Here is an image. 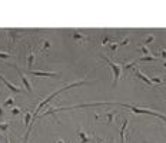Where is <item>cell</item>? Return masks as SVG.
I'll use <instances>...</instances> for the list:
<instances>
[{
  "label": "cell",
  "mask_w": 166,
  "mask_h": 143,
  "mask_svg": "<svg viewBox=\"0 0 166 143\" xmlns=\"http://www.w3.org/2000/svg\"><path fill=\"white\" fill-rule=\"evenodd\" d=\"M102 59L110 66V69H112V73H113V86H116V83H117V80L120 79V76H122V66L120 65H117V63H115V62H112L109 57H106V56H103L102 55Z\"/></svg>",
  "instance_id": "cell-1"
},
{
  "label": "cell",
  "mask_w": 166,
  "mask_h": 143,
  "mask_svg": "<svg viewBox=\"0 0 166 143\" xmlns=\"http://www.w3.org/2000/svg\"><path fill=\"white\" fill-rule=\"evenodd\" d=\"M76 138H78L79 143H92L93 142V138H92L86 130H83V129H78V132H76Z\"/></svg>",
  "instance_id": "cell-2"
},
{
  "label": "cell",
  "mask_w": 166,
  "mask_h": 143,
  "mask_svg": "<svg viewBox=\"0 0 166 143\" xmlns=\"http://www.w3.org/2000/svg\"><path fill=\"white\" fill-rule=\"evenodd\" d=\"M29 75L36 77H59V73L55 72H40V70H27Z\"/></svg>",
  "instance_id": "cell-3"
},
{
  "label": "cell",
  "mask_w": 166,
  "mask_h": 143,
  "mask_svg": "<svg viewBox=\"0 0 166 143\" xmlns=\"http://www.w3.org/2000/svg\"><path fill=\"white\" fill-rule=\"evenodd\" d=\"M0 80L5 83V84H6V86H7L9 89H10L11 92H14V93H23V92H24V90H23L20 86H16V84H13V83L9 82V80H7V79H6V77L2 75V73H0Z\"/></svg>",
  "instance_id": "cell-4"
},
{
  "label": "cell",
  "mask_w": 166,
  "mask_h": 143,
  "mask_svg": "<svg viewBox=\"0 0 166 143\" xmlns=\"http://www.w3.org/2000/svg\"><path fill=\"white\" fill-rule=\"evenodd\" d=\"M14 69H16V72L17 73H19V77H20V79H22V82H23V84H24V86H26V90H27L29 93H32V92H33V89H32V84H30V82H29V79L26 76H24V75H23L22 73V70H20V69H19V67L16 66V65H14Z\"/></svg>",
  "instance_id": "cell-5"
},
{
  "label": "cell",
  "mask_w": 166,
  "mask_h": 143,
  "mask_svg": "<svg viewBox=\"0 0 166 143\" xmlns=\"http://www.w3.org/2000/svg\"><path fill=\"white\" fill-rule=\"evenodd\" d=\"M133 73H135V75H136V76H138L139 79L142 80V82L146 83L148 86H153V84H152V82H150V79L146 76V75H145V73L140 70V69H138V67H133Z\"/></svg>",
  "instance_id": "cell-6"
},
{
  "label": "cell",
  "mask_w": 166,
  "mask_h": 143,
  "mask_svg": "<svg viewBox=\"0 0 166 143\" xmlns=\"http://www.w3.org/2000/svg\"><path fill=\"white\" fill-rule=\"evenodd\" d=\"M100 117H103L106 123H113V122H115V117H116V113H115L113 110H109V112H106L103 115L96 116V119H100Z\"/></svg>",
  "instance_id": "cell-7"
},
{
  "label": "cell",
  "mask_w": 166,
  "mask_h": 143,
  "mask_svg": "<svg viewBox=\"0 0 166 143\" xmlns=\"http://www.w3.org/2000/svg\"><path fill=\"white\" fill-rule=\"evenodd\" d=\"M127 125H129V119L125 117L123 119V123L120 126V130H119V139H120V143H125V138H126V129H127Z\"/></svg>",
  "instance_id": "cell-8"
},
{
  "label": "cell",
  "mask_w": 166,
  "mask_h": 143,
  "mask_svg": "<svg viewBox=\"0 0 166 143\" xmlns=\"http://www.w3.org/2000/svg\"><path fill=\"white\" fill-rule=\"evenodd\" d=\"M72 39L76 42V43H83L85 40H88V36H86V34H83V33H80L79 30H73Z\"/></svg>",
  "instance_id": "cell-9"
},
{
  "label": "cell",
  "mask_w": 166,
  "mask_h": 143,
  "mask_svg": "<svg viewBox=\"0 0 166 143\" xmlns=\"http://www.w3.org/2000/svg\"><path fill=\"white\" fill-rule=\"evenodd\" d=\"M6 32H7V34H9V46H11V43H16V42H17V39L20 37V36H19V33H17L16 30L7 29Z\"/></svg>",
  "instance_id": "cell-10"
},
{
  "label": "cell",
  "mask_w": 166,
  "mask_h": 143,
  "mask_svg": "<svg viewBox=\"0 0 166 143\" xmlns=\"http://www.w3.org/2000/svg\"><path fill=\"white\" fill-rule=\"evenodd\" d=\"M34 60H36V53H34V50L32 49L30 53L27 55V69L29 70H32V67H33V65H34Z\"/></svg>",
  "instance_id": "cell-11"
},
{
  "label": "cell",
  "mask_w": 166,
  "mask_h": 143,
  "mask_svg": "<svg viewBox=\"0 0 166 143\" xmlns=\"http://www.w3.org/2000/svg\"><path fill=\"white\" fill-rule=\"evenodd\" d=\"M11 125H13L11 122H5V123H3V122H0V130H2V133H3L5 136L7 135V130L11 127Z\"/></svg>",
  "instance_id": "cell-12"
},
{
  "label": "cell",
  "mask_w": 166,
  "mask_h": 143,
  "mask_svg": "<svg viewBox=\"0 0 166 143\" xmlns=\"http://www.w3.org/2000/svg\"><path fill=\"white\" fill-rule=\"evenodd\" d=\"M32 119H33V116H32V113H30V110H27L26 115H24V125H26V126H30Z\"/></svg>",
  "instance_id": "cell-13"
},
{
  "label": "cell",
  "mask_w": 166,
  "mask_h": 143,
  "mask_svg": "<svg viewBox=\"0 0 166 143\" xmlns=\"http://www.w3.org/2000/svg\"><path fill=\"white\" fill-rule=\"evenodd\" d=\"M139 50H140V53H142V55L150 56V50H149V47H148V46H145V44H140V46H139Z\"/></svg>",
  "instance_id": "cell-14"
},
{
  "label": "cell",
  "mask_w": 166,
  "mask_h": 143,
  "mask_svg": "<svg viewBox=\"0 0 166 143\" xmlns=\"http://www.w3.org/2000/svg\"><path fill=\"white\" fill-rule=\"evenodd\" d=\"M153 40H155V36H153V34H148V36H145V39H143V44L148 46V44H150Z\"/></svg>",
  "instance_id": "cell-15"
},
{
  "label": "cell",
  "mask_w": 166,
  "mask_h": 143,
  "mask_svg": "<svg viewBox=\"0 0 166 143\" xmlns=\"http://www.w3.org/2000/svg\"><path fill=\"white\" fill-rule=\"evenodd\" d=\"M150 82H152V84H153V83H155V84H163L165 80L161 79L159 76H153V77H150Z\"/></svg>",
  "instance_id": "cell-16"
},
{
  "label": "cell",
  "mask_w": 166,
  "mask_h": 143,
  "mask_svg": "<svg viewBox=\"0 0 166 143\" xmlns=\"http://www.w3.org/2000/svg\"><path fill=\"white\" fill-rule=\"evenodd\" d=\"M156 60V57L155 56H142V57H139V60L138 62H155Z\"/></svg>",
  "instance_id": "cell-17"
},
{
  "label": "cell",
  "mask_w": 166,
  "mask_h": 143,
  "mask_svg": "<svg viewBox=\"0 0 166 143\" xmlns=\"http://www.w3.org/2000/svg\"><path fill=\"white\" fill-rule=\"evenodd\" d=\"M112 42H115V40H113V39L110 37V36H103V37H102V40H100V44H110Z\"/></svg>",
  "instance_id": "cell-18"
},
{
  "label": "cell",
  "mask_w": 166,
  "mask_h": 143,
  "mask_svg": "<svg viewBox=\"0 0 166 143\" xmlns=\"http://www.w3.org/2000/svg\"><path fill=\"white\" fill-rule=\"evenodd\" d=\"M50 47V42L49 40H43L42 42V49H40V52H44V50H47Z\"/></svg>",
  "instance_id": "cell-19"
},
{
  "label": "cell",
  "mask_w": 166,
  "mask_h": 143,
  "mask_svg": "<svg viewBox=\"0 0 166 143\" xmlns=\"http://www.w3.org/2000/svg\"><path fill=\"white\" fill-rule=\"evenodd\" d=\"M13 105H14V99L13 97H7L5 102V106H13Z\"/></svg>",
  "instance_id": "cell-20"
},
{
  "label": "cell",
  "mask_w": 166,
  "mask_h": 143,
  "mask_svg": "<svg viewBox=\"0 0 166 143\" xmlns=\"http://www.w3.org/2000/svg\"><path fill=\"white\" fill-rule=\"evenodd\" d=\"M13 55H10V53H7V52H0V59H9V57H11Z\"/></svg>",
  "instance_id": "cell-21"
},
{
  "label": "cell",
  "mask_w": 166,
  "mask_h": 143,
  "mask_svg": "<svg viewBox=\"0 0 166 143\" xmlns=\"http://www.w3.org/2000/svg\"><path fill=\"white\" fill-rule=\"evenodd\" d=\"M109 46H110V49L113 50V52H116V49L119 47V42H112Z\"/></svg>",
  "instance_id": "cell-22"
},
{
  "label": "cell",
  "mask_w": 166,
  "mask_h": 143,
  "mask_svg": "<svg viewBox=\"0 0 166 143\" xmlns=\"http://www.w3.org/2000/svg\"><path fill=\"white\" fill-rule=\"evenodd\" d=\"M20 112H22V110L19 109V107H13V109H11V115L17 116V115H20Z\"/></svg>",
  "instance_id": "cell-23"
},
{
  "label": "cell",
  "mask_w": 166,
  "mask_h": 143,
  "mask_svg": "<svg viewBox=\"0 0 166 143\" xmlns=\"http://www.w3.org/2000/svg\"><path fill=\"white\" fill-rule=\"evenodd\" d=\"M93 140H94V143H106L105 140H102L100 138H97V136H94L93 138Z\"/></svg>",
  "instance_id": "cell-24"
},
{
  "label": "cell",
  "mask_w": 166,
  "mask_h": 143,
  "mask_svg": "<svg viewBox=\"0 0 166 143\" xmlns=\"http://www.w3.org/2000/svg\"><path fill=\"white\" fill-rule=\"evenodd\" d=\"M127 43H129V39H123V40H122V42H120V43H119V46H125V44H127Z\"/></svg>",
  "instance_id": "cell-25"
},
{
  "label": "cell",
  "mask_w": 166,
  "mask_h": 143,
  "mask_svg": "<svg viewBox=\"0 0 166 143\" xmlns=\"http://www.w3.org/2000/svg\"><path fill=\"white\" fill-rule=\"evenodd\" d=\"M161 57H163V59H166V49H163V50H161Z\"/></svg>",
  "instance_id": "cell-26"
},
{
  "label": "cell",
  "mask_w": 166,
  "mask_h": 143,
  "mask_svg": "<svg viewBox=\"0 0 166 143\" xmlns=\"http://www.w3.org/2000/svg\"><path fill=\"white\" fill-rule=\"evenodd\" d=\"M3 116H5V112H3L2 106H0V119H3Z\"/></svg>",
  "instance_id": "cell-27"
},
{
  "label": "cell",
  "mask_w": 166,
  "mask_h": 143,
  "mask_svg": "<svg viewBox=\"0 0 166 143\" xmlns=\"http://www.w3.org/2000/svg\"><path fill=\"white\" fill-rule=\"evenodd\" d=\"M55 143H65V140L63 139H57V140H55Z\"/></svg>",
  "instance_id": "cell-28"
},
{
  "label": "cell",
  "mask_w": 166,
  "mask_h": 143,
  "mask_svg": "<svg viewBox=\"0 0 166 143\" xmlns=\"http://www.w3.org/2000/svg\"><path fill=\"white\" fill-rule=\"evenodd\" d=\"M5 142H6V143H10V140H9V138H7V135L5 136Z\"/></svg>",
  "instance_id": "cell-29"
},
{
  "label": "cell",
  "mask_w": 166,
  "mask_h": 143,
  "mask_svg": "<svg viewBox=\"0 0 166 143\" xmlns=\"http://www.w3.org/2000/svg\"><path fill=\"white\" fill-rule=\"evenodd\" d=\"M163 67L166 69V60H163Z\"/></svg>",
  "instance_id": "cell-30"
}]
</instances>
